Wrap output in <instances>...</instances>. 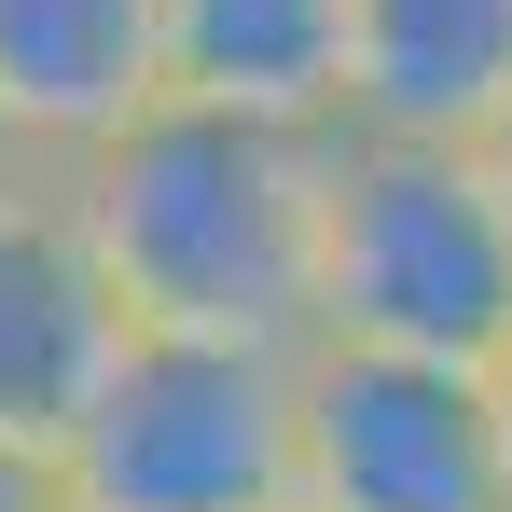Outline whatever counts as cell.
I'll list each match as a JSON object with an SVG mask.
<instances>
[{
  "mask_svg": "<svg viewBox=\"0 0 512 512\" xmlns=\"http://www.w3.org/2000/svg\"><path fill=\"white\" fill-rule=\"evenodd\" d=\"M319 194H333V139H277V125L167 97L153 125H125L111 153L56 180V222L84 236L139 346L305 360L319 346Z\"/></svg>",
  "mask_w": 512,
  "mask_h": 512,
  "instance_id": "6da1fadb",
  "label": "cell"
},
{
  "mask_svg": "<svg viewBox=\"0 0 512 512\" xmlns=\"http://www.w3.org/2000/svg\"><path fill=\"white\" fill-rule=\"evenodd\" d=\"M319 346L360 360H443L499 374L512 360V194L457 139H333L319 194Z\"/></svg>",
  "mask_w": 512,
  "mask_h": 512,
  "instance_id": "7a4b0ae2",
  "label": "cell"
},
{
  "mask_svg": "<svg viewBox=\"0 0 512 512\" xmlns=\"http://www.w3.org/2000/svg\"><path fill=\"white\" fill-rule=\"evenodd\" d=\"M70 512H305V360L139 346L56 471Z\"/></svg>",
  "mask_w": 512,
  "mask_h": 512,
  "instance_id": "3957f363",
  "label": "cell"
},
{
  "mask_svg": "<svg viewBox=\"0 0 512 512\" xmlns=\"http://www.w3.org/2000/svg\"><path fill=\"white\" fill-rule=\"evenodd\" d=\"M305 512H512L499 388L443 360L305 346Z\"/></svg>",
  "mask_w": 512,
  "mask_h": 512,
  "instance_id": "277c9868",
  "label": "cell"
},
{
  "mask_svg": "<svg viewBox=\"0 0 512 512\" xmlns=\"http://www.w3.org/2000/svg\"><path fill=\"white\" fill-rule=\"evenodd\" d=\"M125 360H139V319L111 305V277L84 263V236L70 222H28L0 250V457L14 471H70V443L125 388Z\"/></svg>",
  "mask_w": 512,
  "mask_h": 512,
  "instance_id": "5b68a950",
  "label": "cell"
},
{
  "mask_svg": "<svg viewBox=\"0 0 512 512\" xmlns=\"http://www.w3.org/2000/svg\"><path fill=\"white\" fill-rule=\"evenodd\" d=\"M167 111V0H0V125L70 180Z\"/></svg>",
  "mask_w": 512,
  "mask_h": 512,
  "instance_id": "8992f818",
  "label": "cell"
},
{
  "mask_svg": "<svg viewBox=\"0 0 512 512\" xmlns=\"http://www.w3.org/2000/svg\"><path fill=\"white\" fill-rule=\"evenodd\" d=\"M167 97L277 139L360 125V0H167Z\"/></svg>",
  "mask_w": 512,
  "mask_h": 512,
  "instance_id": "52a82bcc",
  "label": "cell"
},
{
  "mask_svg": "<svg viewBox=\"0 0 512 512\" xmlns=\"http://www.w3.org/2000/svg\"><path fill=\"white\" fill-rule=\"evenodd\" d=\"M360 125L485 153L512 125V0H360Z\"/></svg>",
  "mask_w": 512,
  "mask_h": 512,
  "instance_id": "ba28073f",
  "label": "cell"
},
{
  "mask_svg": "<svg viewBox=\"0 0 512 512\" xmlns=\"http://www.w3.org/2000/svg\"><path fill=\"white\" fill-rule=\"evenodd\" d=\"M28 222H56V167H42V153H28V139L0 125V250H14Z\"/></svg>",
  "mask_w": 512,
  "mask_h": 512,
  "instance_id": "9c48e42d",
  "label": "cell"
},
{
  "mask_svg": "<svg viewBox=\"0 0 512 512\" xmlns=\"http://www.w3.org/2000/svg\"><path fill=\"white\" fill-rule=\"evenodd\" d=\"M0 512H70V499H56V471H14L0 457Z\"/></svg>",
  "mask_w": 512,
  "mask_h": 512,
  "instance_id": "30bf717a",
  "label": "cell"
},
{
  "mask_svg": "<svg viewBox=\"0 0 512 512\" xmlns=\"http://www.w3.org/2000/svg\"><path fill=\"white\" fill-rule=\"evenodd\" d=\"M485 388H499V471H512V360H499V374H485Z\"/></svg>",
  "mask_w": 512,
  "mask_h": 512,
  "instance_id": "8fae6325",
  "label": "cell"
},
{
  "mask_svg": "<svg viewBox=\"0 0 512 512\" xmlns=\"http://www.w3.org/2000/svg\"><path fill=\"white\" fill-rule=\"evenodd\" d=\"M485 167H499V194H512V125H499V139H485Z\"/></svg>",
  "mask_w": 512,
  "mask_h": 512,
  "instance_id": "7c38bea8",
  "label": "cell"
}]
</instances>
